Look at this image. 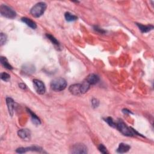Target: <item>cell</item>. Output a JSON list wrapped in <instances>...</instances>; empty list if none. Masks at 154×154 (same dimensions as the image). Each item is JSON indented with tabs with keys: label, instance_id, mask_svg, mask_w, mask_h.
Returning <instances> with one entry per match:
<instances>
[{
	"label": "cell",
	"instance_id": "cell-12",
	"mask_svg": "<svg viewBox=\"0 0 154 154\" xmlns=\"http://www.w3.org/2000/svg\"><path fill=\"white\" fill-rule=\"evenodd\" d=\"M27 112L29 113V114L31 116V117H32V121L33 124L36 125H41V120L40 118L30 109L27 108Z\"/></svg>",
	"mask_w": 154,
	"mask_h": 154
},
{
	"label": "cell",
	"instance_id": "cell-8",
	"mask_svg": "<svg viewBox=\"0 0 154 154\" xmlns=\"http://www.w3.org/2000/svg\"><path fill=\"white\" fill-rule=\"evenodd\" d=\"M18 136L22 140L29 141L32 137V133L28 129H21L18 131Z\"/></svg>",
	"mask_w": 154,
	"mask_h": 154
},
{
	"label": "cell",
	"instance_id": "cell-4",
	"mask_svg": "<svg viewBox=\"0 0 154 154\" xmlns=\"http://www.w3.org/2000/svg\"><path fill=\"white\" fill-rule=\"evenodd\" d=\"M0 12L3 16L8 19H14L17 15L16 12L13 9L5 4H2L0 6Z\"/></svg>",
	"mask_w": 154,
	"mask_h": 154
},
{
	"label": "cell",
	"instance_id": "cell-16",
	"mask_svg": "<svg viewBox=\"0 0 154 154\" xmlns=\"http://www.w3.org/2000/svg\"><path fill=\"white\" fill-rule=\"evenodd\" d=\"M0 61H1V65L7 69H9V70L13 69V66L9 63V61H8L7 59L6 58V57H1V58H0Z\"/></svg>",
	"mask_w": 154,
	"mask_h": 154
},
{
	"label": "cell",
	"instance_id": "cell-13",
	"mask_svg": "<svg viewBox=\"0 0 154 154\" xmlns=\"http://www.w3.org/2000/svg\"><path fill=\"white\" fill-rule=\"evenodd\" d=\"M131 149V146L128 144L124 143H121L119 144L116 151L117 152L119 153H124L126 152H128Z\"/></svg>",
	"mask_w": 154,
	"mask_h": 154
},
{
	"label": "cell",
	"instance_id": "cell-25",
	"mask_svg": "<svg viewBox=\"0 0 154 154\" xmlns=\"http://www.w3.org/2000/svg\"><path fill=\"white\" fill-rule=\"evenodd\" d=\"M94 29L96 31V32H98V33H101V34H104V33L106 32L105 30H104V29H102V28H99V27H97V26L94 27Z\"/></svg>",
	"mask_w": 154,
	"mask_h": 154
},
{
	"label": "cell",
	"instance_id": "cell-14",
	"mask_svg": "<svg viewBox=\"0 0 154 154\" xmlns=\"http://www.w3.org/2000/svg\"><path fill=\"white\" fill-rule=\"evenodd\" d=\"M21 21L22 22H24V24H25L28 27H29V28H32L33 29H35L37 28L36 23L29 18H28L26 17H23L21 18Z\"/></svg>",
	"mask_w": 154,
	"mask_h": 154
},
{
	"label": "cell",
	"instance_id": "cell-27",
	"mask_svg": "<svg viewBox=\"0 0 154 154\" xmlns=\"http://www.w3.org/2000/svg\"><path fill=\"white\" fill-rule=\"evenodd\" d=\"M19 87H20L21 88H22V89H23V90H25V89L27 88V85H26L24 83H22L19 84Z\"/></svg>",
	"mask_w": 154,
	"mask_h": 154
},
{
	"label": "cell",
	"instance_id": "cell-3",
	"mask_svg": "<svg viewBox=\"0 0 154 154\" xmlns=\"http://www.w3.org/2000/svg\"><path fill=\"white\" fill-rule=\"evenodd\" d=\"M47 5L44 2H39L36 4L30 10V13L35 18H39L42 16L46 9Z\"/></svg>",
	"mask_w": 154,
	"mask_h": 154
},
{
	"label": "cell",
	"instance_id": "cell-21",
	"mask_svg": "<svg viewBox=\"0 0 154 154\" xmlns=\"http://www.w3.org/2000/svg\"><path fill=\"white\" fill-rule=\"evenodd\" d=\"M7 39V37L6 34L1 33L0 34V43H1V46H3L4 44L6 43Z\"/></svg>",
	"mask_w": 154,
	"mask_h": 154
},
{
	"label": "cell",
	"instance_id": "cell-23",
	"mask_svg": "<svg viewBox=\"0 0 154 154\" xmlns=\"http://www.w3.org/2000/svg\"><path fill=\"white\" fill-rule=\"evenodd\" d=\"M98 149H99V150L101 152V153H108V150H107V149L106 148V147L104 145V144H99V146H98Z\"/></svg>",
	"mask_w": 154,
	"mask_h": 154
},
{
	"label": "cell",
	"instance_id": "cell-6",
	"mask_svg": "<svg viewBox=\"0 0 154 154\" xmlns=\"http://www.w3.org/2000/svg\"><path fill=\"white\" fill-rule=\"evenodd\" d=\"M71 152L72 153H87L88 152L87 147L82 143H77L72 146Z\"/></svg>",
	"mask_w": 154,
	"mask_h": 154
},
{
	"label": "cell",
	"instance_id": "cell-24",
	"mask_svg": "<svg viewBox=\"0 0 154 154\" xmlns=\"http://www.w3.org/2000/svg\"><path fill=\"white\" fill-rule=\"evenodd\" d=\"M91 105L93 107V108H96L97 107H98V106L99 105V101L98 99H96V98H93L91 100Z\"/></svg>",
	"mask_w": 154,
	"mask_h": 154
},
{
	"label": "cell",
	"instance_id": "cell-1",
	"mask_svg": "<svg viewBox=\"0 0 154 154\" xmlns=\"http://www.w3.org/2000/svg\"><path fill=\"white\" fill-rule=\"evenodd\" d=\"M116 128L123 135L128 137H133L135 136H140L143 137L139 134L136 130L128 127L122 119H119L116 122Z\"/></svg>",
	"mask_w": 154,
	"mask_h": 154
},
{
	"label": "cell",
	"instance_id": "cell-18",
	"mask_svg": "<svg viewBox=\"0 0 154 154\" xmlns=\"http://www.w3.org/2000/svg\"><path fill=\"white\" fill-rule=\"evenodd\" d=\"M65 18L68 22H73L78 19V17L70 12H66L65 14Z\"/></svg>",
	"mask_w": 154,
	"mask_h": 154
},
{
	"label": "cell",
	"instance_id": "cell-19",
	"mask_svg": "<svg viewBox=\"0 0 154 154\" xmlns=\"http://www.w3.org/2000/svg\"><path fill=\"white\" fill-rule=\"evenodd\" d=\"M22 72L23 73H24V74H28V75H29L31 74H32L35 72V68L33 66L32 67H30V66H25L24 68H22Z\"/></svg>",
	"mask_w": 154,
	"mask_h": 154
},
{
	"label": "cell",
	"instance_id": "cell-9",
	"mask_svg": "<svg viewBox=\"0 0 154 154\" xmlns=\"http://www.w3.org/2000/svg\"><path fill=\"white\" fill-rule=\"evenodd\" d=\"M69 90L70 93L74 95H82V90H81V84H74L71 85Z\"/></svg>",
	"mask_w": 154,
	"mask_h": 154
},
{
	"label": "cell",
	"instance_id": "cell-22",
	"mask_svg": "<svg viewBox=\"0 0 154 154\" xmlns=\"http://www.w3.org/2000/svg\"><path fill=\"white\" fill-rule=\"evenodd\" d=\"M1 78L2 80H3L4 81H9V80L10 79V75L6 72H2L1 74Z\"/></svg>",
	"mask_w": 154,
	"mask_h": 154
},
{
	"label": "cell",
	"instance_id": "cell-10",
	"mask_svg": "<svg viewBox=\"0 0 154 154\" xmlns=\"http://www.w3.org/2000/svg\"><path fill=\"white\" fill-rule=\"evenodd\" d=\"M99 77L98 75L95 74H89L85 78V81H86L90 85H95L99 81Z\"/></svg>",
	"mask_w": 154,
	"mask_h": 154
},
{
	"label": "cell",
	"instance_id": "cell-7",
	"mask_svg": "<svg viewBox=\"0 0 154 154\" xmlns=\"http://www.w3.org/2000/svg\"><path fill=\"white\" fill-rule=\"evenodd\" d=\"M42 150H43V149L42 147L38 146H33L27 147L18 148L16 149V152L19 153H26L28 151H35V152H42Z\"/></svg>",
	"mask_w": 154,
	"mask_h": 154
},
{
	"label": "cell",
	"instance_id": "cell-20",
	"mask_svg": "<svg viewBox=\"0 0 154 154\" xmlns=\"http://www.w3.org/2000/svg\"><path fill=\"white\" fill-rule=\"evenodd\" d=\"M105 122H106L107 124L109 125L110 127L116 128V122L114 121L113 119L111 117H107L105 119H104Z\"/></svg>",
	"mask_w": 154,
	"mask_h": 154
},
{
	"label": "cell",
	"instance_id": "cell-26",
	"mask_svg": "<svg viewBox=\"0 0 154 154\" xmlns=\"http://www.w3.org/2000/svg\"><path fill=\"white\" fill-rule=\"evenodd\" d=\"M122 112L124 113V114H133V113H132L130 110H128V109H127V108H125V109H123V110H122Z\"/></svg>",
	"mask_w": 154,
	"mask_h": 154
},
{
	"label": "cell",
	"instance_id": "cell-15",
	"mask_svg": "<svg viewBox=\"0 0 154 154\" xmlns=\"http://www.w3.org/2000/svg\"><path fill=\"white\" fill-rule=\"evenodd\" d=\"M136 25L141 31V32L142 33H146L149 32H150L151 30L153 29V26L152 25H144L141 24H138L136 23Z\"/></svg>",
	"mask_w": 154,
	"mask_h": 154
},
{
	"label": "cell",
	"instance_id": "cell-11",
	"mask_svg": "<svg viewBox=\"0 0 154 154\" xmlns=\"http://www.w3.org/2000/svg\"><path fill=\"white\" fill-rule=\"evenodd\" d=\"M6 104L7 105V108L9 110V114L11 116H13L14 109H15V102L12 98L7 97L6 98Z\"/></svg>",
	"mask_w": 154,
	"mask_h": 154
},
{
	"label": "cell",
	"instance_id": "cell-17",
	"mask_svg": "<svg viewBox=\"0 0 154 154\" xmlns=\"http://www.w3.org/2000/svg\"><path fill=\"white\" fill-rule=\"evenodd\" d=\"M46 38L48 39H49L52 42V43L53 45H54L55 46H57L58 48V49L60 48V42L52 35H51L50 34H46Z\"/></svg>",
	"mask_w": 154,
	"mask_h": 154
},
{
	"label": "cell",
	"instance_id": "cell-5",
	"mask_svg": "<svg viewBox=\"0 0 154 154\" xmlns=\"http://www.w3.org/2000/svg\"><path fill=\"white\" fill-rule=\"evenodd\" d=\"M33 82L34 88L37 93L39 95L45 94L46 91V87L44 83L42 81L37 79L33 80Z\"/></svg>",
	"mask_w": 154,
	"mask_h": 154
},
{
	"label": "cell",
	"instance_id": "cell-2",
	"mask_svg": "<svg viewBox=\"0 0 154 154\" xmlns=\"http://www.w3.org/2000/svg\"><path fill=\"white\" fill-rule=\"evenodd\" d=\"M67 87V81L61 77L54 78L51 82V88L54 91H60L65 90Z\"/></svg>",
	"mask_w": 154,
	"mask_h": 154
}]
</instances>
